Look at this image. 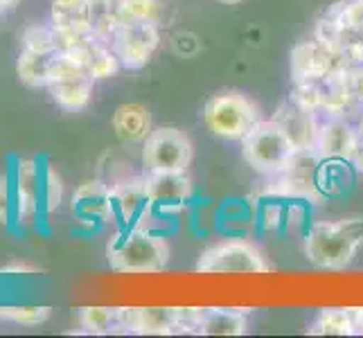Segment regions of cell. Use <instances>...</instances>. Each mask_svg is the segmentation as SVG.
<instances>
[{
    "mask_svg": "<svg viewBox=\"0 0 363 338\" xmlns=\"http://www.w3.org/2000/svg\"><path fill=\"white\" fill-rule=\"evenodd\" d=\"M363 246V217L316 221L305 235V255L311 266L341 271L354 261Z\"/></svg>",
    "mask_w": 363,
    "mask_h": 338,
    "instance_id": "6da1fadb",
    "label": "cell"
},
{
    "mask_svg": "<svg viewBox=\"0 0 363 338\" xmlns=\"http://www.w3.org/2000/svg\"><path fill=\"white\" fill-rule=\"evenodd\" d=\"M106 259L116 273H160L169 261V246L165 237L147 228H116L106 244Z\"/></svg>",
    "mask_w": 363,
    "mask_h": 338,
    "instance_id": "7a4b0ae2",
    "label": "cell"
},
{
    "mask_svg": "<svg viewBox=\"0 0 363 338\" xmlns=\"http://www.w3.org/2000/svg\"><path fill=\"white\" fill-rule=\"evenodd\" d=\"M240 142L246 165L267 179L278 176L296 154L289 137L275 120H259Z\"/></svg>",
    "mask_w": 363,
    "mask_h": 338,
    "instance_id": "3957f363",
    "label": "cell"
},
{
    "mask_svg": "<svg viewBox=\"0 0 363 338\" xmlns=\"http://www.w3.org/2000/svg\"><path fill=\"white\" fill-rule=\"evenodd\" d=\"M259 120L257 106L237 91L217 93L203 106L206 129L223 140H242Z\"/></svg>",
    "mask_w": 363,
    "mask_h": 338,
    "instance_id": "277c9868",
    "label": "cell"
},
{
    "mask_svg": "<svg viewBox=\"0 0 363 338\" xmlns=\"http://www.w3.org/2000/svg\"><path fill=\"white\" fill-rule=\"evenodd\" d=\"M271 266L262 250L244 240V237H230L217 246L203 250L196 261L199 273H267Z\"/></svg>",
    "mask_w": 363,
    "mask_h": 338,
    "instance_id": "5b68a950",
    "label": "cell"
},
{
    "mask_svg": "<svg viewBox=\"0 0 363 338\" xmlns=\"http://www.w3.org/2000/svg\"><path fill=\"white\" fill-rule=\"evenodd\" d=\"M192 162V142L183 131L174 127L154 129L143 142L145 174L187 171Z\"/></svg>",
    "mask_w": 363,
    "mask_h": 338,
    "instance_id": "8992f818",
    "label": "cell"
},
{
    "mask_svg": "<svg viewBox=\"0 0 363 338\" xmlns=\"http://www.w3.org/2000/svg\"><path fill=\"white\" fill-rule=\"evenodd\" d=\"M111 212L116 228H145L152 215V198L143 176H124L108 183Z\"/></svg>",
    "mask_w": 363,
    "mask_h": 338,
    "instance_id": "52a82bcc",
    "label": "cell"
},
{
    "mask_svg": "<svg viewBox=\"0 0 363 338\" xmlns=\"http://www.w3.org/2000/svg\"><path fill=\"white\" fill-rule=\"evenodd\" d=\"M291 77L296 81H314L323 84L343 68H350L343 52L325 45L318 39H311L305 43H298L289 55Z\"/></svg>",
    "mask_w": 363,
    "mask_h": 338,
    "instance_id": "ba28073f",
    "label": "cell"
},
{
    "mask_svg": "<svg viewBox=\"0 0 363 338\" xmlns=\"http://www.w3.org/2000/svg\"><path fill=\"white\" fill-rule=\"evenodd\" d=\"M160 43L156 23H131L120 25L111 39V50L120 59V66L127 70H140L149 64Z\"/></svg>",
    "mask_w": 363,
    "mask_h": 338,
    "instance_id": "9c48e42d",
    "label": "cell"
},
{
    "mask_svg": "<svg viewBox=\"0 0 363 338\" xmlns=\"http://www.w3.org/2000/svg\"><path fill=\"white\" fill-rule=\"evenodd\" d=\"M14 192V221L28 223L41 215V160L18 158L9 171Z\"/></svg>",
    "mask_w": 363,
    "mask_h": 338,
    "instance_id": "30bf717a",
    "label": "cell"
},
{
    "mask_svg": "<svg viewBox=\"0 0 363 338\" xmlns=\"http://www.w3.org/2000/svg\"><path fill=\"white\" fill-rule=\"evenodd\" d=\"M120 309H122V334H147V336L181 334L183 309H165V307H120Z\"/></svg>",
    "mask_w": 363,
    "mask_h": 338,
    "instance_id": "8fae6325",
    "label": "cell"
},
{
    "mask_svg": "<svg viewBox=\"0 0 363 338\" xmlns=\"http://www.w3.org/2000/svg\"><path fill=\"white\" fill-rule=\"evenodd\" d=\"M359 142L361 135L347 118H323L314 152L320 158H339L352 162Z\"/></svg>",
    "mask_w": 363,
    "mask_h": 338,
    "instance_id": "7c38bea8",
    "label": "cell"
},
{
    "mask_svg": "<svg viewBox=\"0 0 363 338\" xmlns=\"http://www.w3.org/2000/svg\"><path fill=\"white\" fill-rule=\"evenodd\" d=\"M72 215L79 223L91 225V228H102L106 223H113V212H111V196L108 183L104 181H86L77 187L72 196Z\"/></svg>",
    "mask_w": 363,
    "mask_h": 338,
    "instance_id": "4fadbf2b",
    "label": "cell"
},
{
    "mask_svg": "<svg viewBox=\"0 0 363 338\" xmlns=\"http://www.w3.org/2000/svg\"><path fill=\"white\" fill-rule=\"evenodd\" d=\"M273 120L282 127V131L289 137V142L294 145L296 152H314L316 149V137H318V127H320V120L316 113L298 108L289 99V102L280 104Z\"/></svg>",
    "mask_w": 363,
    "mask_h": 338,
    "instance_id": "5bb4252c",
    "label": "cell"
},
{
    "mask_svg": "<svg viewBox=\"0 0 363 338\" xmlns=\"http://www.w3.org/2000/svg\"><path fill=\"white\" fill-rule=\"evenodd\" d=\"M111 127L120 142L124 145H143L152 127V113L143 104H120L111 118Z\"/></svg>",
    "mask_w": 363,
    "mask_h": 338,
    "instance_id": "9a60e30c",
    "label": "cell"
},
{
    "mask_svg": "<svg viewBox=\"0 0 363 338\" xmlns=\"http://www.w3.org/2000/svg\"><path fill=\"white\" fill-rule=\"evenodd\" d=\"M255 215H257V198H228L217 208L215 225L221 235L228 237H244L255 228Z\"/></svg>",
    "mask_w": 363,
    "mask_h": 338,
    "instance_id": "2e32d148",
    "label": "cell"
},
{
    "mask_svg": "<svg viewBox=\"0 0 363 338\" xmlns=\"http://www.w3.org/2000/svg\"><path fill=\"white\" fill-rule=\"evenodd\" d=\"M93 86H95V79L89 77L86 72H82V74H72V77H64V79L48 84V93L52 95L55 104L59 108H64L68 113H79L91 104Z\"/></svg>",
    "mask_w": 363,
    "mask_h": 338,
    "instance_id": "e0dca14e",
    "label": "cell"
},
{
    "mask_svg": "<svg viewBox=\"0 0 363 338\" xmlns=\"http://www.w3.org/2000/svg\"><path fill=\"white\" fill-rule=\"evenodd\" d=\"M61 50H32L23 47L16 61V74L28 89H45L50 81V70Z\"/></svg>",
    "mask_w": 363,
    "mask_h": 338,
    "instance_id": "ac0fdd59",
    "label": "cell"
},
{
    "mask_svg": "<svg viewBox=\"0 0 363 338\" xmlns=\"http://www.w3.org/2000/svg\"><path fill=\"white\" fill-rule=\"evenodd\" d=\"M354 183V165L350 160L339 158H320L316 187L320 198L325 196H341Z\"/></svg>",
    "mask_w": 363,
    "mask_h": 338,
    "instance_id": "d6986e66",
    "label": "cell"
},
{
    "mask_svg": "<svg viewBox=\"0 0 363 338\" xmlns=\"http://www.w3.org/2000/svg\"><path fill=\"white\" fill-rule=\"evenodd\" d=\"M248 329V316L242 309H201L199 334L203 336H242Z\"/></svg>",
    "mask_w": 363,
    "mask_h": 338,
    "instance_id": "ffe728a7",
    "label": "cell"
},
{
    "mask_svg": "<svg viewBox=\"0 0 363 338\" xmlns=\"http://www.w3.org/2000/svg\"><path fill=\"white\" fill-rule=\"evenodd\" d=\"M50 23L72 34H93L89 28V0H50Z\"/></svg>",
    "mask_w": 363,
    "mask_h": 338,
    "instance_id": "44dd1931",
    "label": "cell"
},
{
    "mask_svg": "<svg viewBox=\"0 0 363 338\" xmlns=\"http://www.w3.org/2000/svg\"><path fill=\"white\" fill-rule=\"evenodd\" d=\"M79 325L89 334H122V309L116 307H82Z\"/></svg>",
    "mask_w": 363,
    "mask_h": 338,
    "instance_id": "7402d4cb",
    "label": "cell"
},
{
    "mask_svg": "<svg viewBox=\"0 0 363 338\" xmlns=\"http://www.w3.org/2000/svg\"><path fill=\"white\" fill-rule=\"evenodd\" d=\"M309 334L316 336H354L352 309H323L316 320L309 325Z\"/></svg>",
    "mask_w": 363,
    "mask_h": 338,
    "instance_id": "603a6c76",
    "label": "cell"
},
{
    "mask_svg": "<svg viewBox=\"0 0 363 338\" xmlns=\"http://www.w3.org/2000/svg\"><path fill=\"white\" fill-rule=\"evenodd\" d=\"M118 25L131 23H158L160 3L158 0H111Z\"/></svg>",
    "mask_w": 363,
    "mask_h": 338,
    "instance_id": "cb8c5ba5",
    "label": "cell"
},
{
    "mask_svg": "<svg viewBox=\"0 0 363 338\" xmlns=\"http://www.w3.org/2000/svg\"><path fill=\"white\" fill-rule=\"evenodd\" d=\"M118 70H120V59L111 50V45L99 39H93L89 45V55H86V72L95 81H102L113 77Z\"/></svg>",
    "mask_w": 363,
    "mask_h": 338,
    "instance_id": "d4e9b609",
    "label": "cell"
},
{
    "mask_svg": "<svg viewBox=\"0 0 363 338\" xmlns=\"http://www.w3.org/2000/svg\"><path fill=\"white\" fill-rule=\"evenodd\" d=\"M334 9L343 32V52L345 45L363 41V0H341L334 5Z\"/></svg>",
    "mask_w": 363,
    "mask_h": 338,
    "instance_id": "484cf974",
    "label": "cell"
},
{
    "mask_svg": "<svg viewBox=\"0 0 363 338\" xmlns=\"http://www.w3.org/2000/svg\"><path fill=\"white\" fill-rule=\"evenodd\" d=\"M89 28L99 41L111 43L113 34L120 28L113 7H111V0H89Z\"/></svg>",
    "mask_w": 363,
    "mask_h": 338,
    "instance_id": "4316f807",
    "label": "cell"
},
{
    "mask_svg": "<svg viewBox=\"0 0 363 338\" xmlns=\"http://www.w3.org/2000/svg\"><path fill=\"white\" fill-rule=\"evenodd\" d=\"M64 201V183L48 160H41V215L50 217Z\"/></svg>",
    "mask_w": 363,
    "mask_h": 338,
    "instance_id": "83f0119b",
    "label": "cell"
},
{
    "mask_svg": "<svg viewBox=\"0 0 363 338\" xmlns=\"http://www.w3.org/2000/svg\"><path fill=\"white\" fill-rule=\"evenodd\" d=\"M291 102L309 113H316L320 116L323 111V84H314V81H296L294 91L289 95Z\"/></svg>",
    "mask_w": 363,
    "mask_h": 338,
    "instance_id": "f1b7e54d",
    "label": "cell"
},
{
    "mask_svg": "<svg viewBox=\"0 0 363 338\" xmlns=\"http://www.w3.org/2000/svg\"><path fill=\"white\" fill-rule=\"evenodd\" d=\"M50 307H0V320L16 325H41L50 318Z\"/></svg>",
    "mask_w": 363,
    "mask_h": 338,
    "instance_id": "f546056e",
    "label": "cell"
},
{
    "mask_svg": "<svg viewBox=\"0 0 363 338\" xmlns=\"http://www.w3.org/2000/svg\"><path fill=\"white\" fill-rule=\"evenodd\" d=\"M14 221V192H11V179L0 176V223Z\"/></svg>",
    "mask_w": 363,
    "mask_h": 338,
    "instance_id": "4dcf8cb0",
    "label": "cell"
},
{
    "mask_svg": "<svg viewBox=\"0 0 363 338\" xmlns=\"http://www.w3.org/2000/svg\"><path fill=\"white\" fill-rule=\"evenodd\" d=\"M345 81H347V89L350 95L357 104H363V64L361 66H350L345 70Z\"/></svg>",
    "mask_w": 363,
    "mask_h": 338,
    "instance_id": "1f68e13d",
    "label": "cell"
},
{
    "mask_svg": "<svg viewBox=\"0 0 363 338\" xmlns=\"http://www.w3.org/2000/svg\"><path fill=\"white\" fill-rule=\"evenodd\" d=\"M36 271L39 269L25 264V261H14V264H7V266L0 269V275H32Z\"/></svg>",
    "mask_w": 363,
    "mask_h": 338,
    "instance_id": "d6a6232c",
    "label": "cell"
},
{
    "mask_svg": "<svg viewBox=\"0 0 363 338\" xmlns=\"http://www.w3.org/2000/svg\"><path fill=\"white\" fill-rule=\"evenodd\" d=\"M352 165H354V169L363 171V137H361V142H359V149H357V154H354Z\"/></svg>",
    "mask_w": 363,
    "mask_h": 338,
    "instance_id": "836d02e7",
    "label": "cell"
},
{
    "mask_svg": "<svg viewBox=\"0 0 363 338\" xmlns=\"http://www.w3.org/2000/svg\"><path fill=\"white\" fill-rule=\"evenodd\" d=\"M18 3H21V0H0V14H5V11H9V9H14Z\"/></svg>",
    "mask_w": 363,
    "mask_h": 338,
    "instance_id": "e575fe53",
    "label": "cell"
},
{
    "mask_svg": "<svg viewBox=\"0 0 363 338\" xmlns=\"http://www.w3.org/2000/svg\"><path fill=\"white\" fill-rule=\"evenodd\" d=\"M217 3H221V5H240L242 0H217Z\"/></svg>",
    "mask_w": 363,
    "mask_h": 338,
    "instance_id": "d590c367",
    "label": "cell"
}]
</instances>
